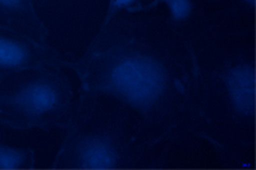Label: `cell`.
Returning <instances> with one entry per match:
<instances>
[{"label": "cell", "instance_id": "cell-7", "mask_svg": "<svg viewBox=\"0 0 256 170\" xmlns=\"http://www.w3.org/2000/svg\"><path fill=\"white\" fill-rule=\"evenodd\" d=\"M46 0H0V27L46 44L49 31L38 16Z\"/></svg>", "mask_w": 256, "mask_h": 170}, {"label": "cell", "instance_id": "cell-6", "mask_svg": "<svg viewBox=\"0 0 256 170\" xmlns=\"http://www.w3.org/2000/svg\"><path fill=\"white\" fill-rule=\"evenodd\" d=\"M72 60L48 44L38 42L22 34L0 27V77L38 66L68 68Z\"/></svg>", "mask_w": 256, "mask_h": 170}, {"label": "cell", "instance_id": "cell-4", "mask_svg": "<svg viewBox=\"0 0 256 170\" xmlns=\"http://www.w3.org/2000/svg\"><path fill=\"white\" fill-rule=\"evenodd\" d=\"M74 106L60 66H38L0 77V122L16 130H66Z\"/></svg>", "mask_w": 256, "mask_h": 170}, {"label": "cell", "instance_id": "cell-11", "mask_svg": "<svg viewBox=\"0 0 256 170\" xmlns=\"http://www.w3.org/2000/svg\"><path fill=\"white\" fill-rule=\"evenodd\" d=\"M6 126L0 122V142H6Z\"/></svg>", "mask_w": 256, "mask_h": 170}, {"label": "cell", "instance_id": "cell-8", "mask_svg": "<svg viewBox=\"0 0 256 170\" xmlns=\"http://www.w3.org/2000/svg\"><path fill=\"white\" fill-rule=\"evenodd\" d=\"M35 150L31 147H12L0 142V169H34Z\"/></svg>", "mask_w": 256, "mask_h": 170}, {"label": "cell", "instance_id": "cell-2", "mask_svg": "<svg viewBox=\"0 0 256 170\" xmlns=\"http://www.w3.org/2000/svg\"><path fill=\"white\" fill-rule=\"evenodd\" d=\"M192 45V136L209 142L219 155L244 165L241 155L252 147L255 128L252 40L224 24Z\"/></svg>", "mask_w": 256, "mask_h": 170}, {"label": "cell", "instance_id": "cell-5", "mask_svg": "<svg viewBox=\"0 0 256 170\" xmlns=\"http://www.w3.org/2000/svg\"><path fill=\"white\" fill-rule=\"evenodd\" d=\"M159 6H166V24L191 42L226 24L216 0H152L145 12Z\"/></svg>", "mask_w": 256, "mask_h": 170}, {"label": "cell", "instance_id": "cell-1", "mask_svg": "<svg viewBox=\"0 0 256 170\" xmlns=\"http://www.w3.org/2000/svg\"><path fill=\"white\" fill-rule=\"evenodd\" d=\"M68 68L80 91L113 96L130 108L155 144L170 147L192 134L194 45L164 17H116Z\"/></svg>", "mask_w": 256, "mask_h": 170}, {"label": "cell", "instance_id": "cell-3", "mask_svg": "<svg viewBox=\"0 0 256 170\" xmlns=\"http://www.w3.org/2000/svg\"><path fill=\"white\" fill-rule=\"evenodd\" d=\"M54 169H132L163 164L169 147L144 132L130 108L113 96L80 91Z\"/></svg>", "mask_w": 256, "mask_h": 170}, {"label": "cell", "instance_id": "cell-9", "mask_svg": "<svg viewBox=\"0 0 256 170\" xmlns=\"http://www.w3.org/2000/svg\"><path fill=\"white\" fill-rule=\"evenodd\" d=\"M152 3V0H109V6L106 9L102 24H109L112 20L120 16L138 14L145 12V8Z\"/></svg>", "mask_w": 256, "mask_h": 170}, {"label": "cell", "instance_id": "cell-10", "mask_svg": "<svg viewBox=\"0 0 256 170\" xmlns=\"http://www.w3.org/2000/svg\"><path fill=\"white\" fill-rule=\"evenodd\" d=\"M220 9L224 22L227 18L234 20L238 17H248L255 10L256 0H216Z\"/></svg>", "mask_w": 256, "mask_h": 170}]
</instances>
